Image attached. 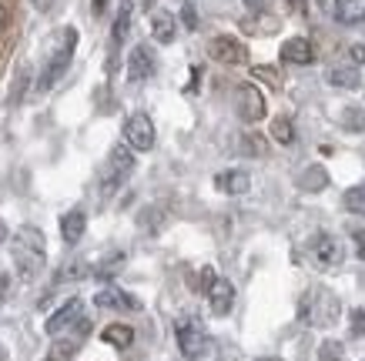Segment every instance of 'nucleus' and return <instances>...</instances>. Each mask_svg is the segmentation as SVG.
Here are the masks:
<instances>
[{"instance_id":"obj_13","label":"nucleus","mask_w":365,"mask_h":361,"mask_svg":"<svg viewBox=\"0 0 365 361\" xmlns=\"http://www.w3.org/2000/svg\"><path fill=\"white\" fill-rule=\"evenodd\" d=\"M205 295H208V305H211V311H215V315H228V311H232V305H235V285L228 281V278H215Z\"/></svg>"},{"instance_id":"obj_30","label":"nucleus","mask_w":365,"mask_h":361,"mask_svg":"<svg viewBox=\"0 0 365 361\" xmlns=\"http://www.w3.org/2000/svg\"><path fill=\"white\" fill-rule=\"evenodd\" d=\"M215 278H218V274L211 271V268H201V271L195 274V278H191V291H201V295H205V291L211 288V281H215Z\"/></svg>"},{"instance_id":"obj_19","label":"nucleus","mask_w":365,"mask_h":361,"mask_svg":"<svg viewBox=\"0 0 365 361\" xmlns=\"http://www.w3.org/2000/svg\"><path fill=\"white\" fill-rule=\"evenodd\" d=\"M84 231H88V214L84 211H67L64 218H61V238L67 244H78L84 238Z\"/></svg>"},{"instance_id":"obj_42","label":"nucleus","mask_w":365,"mask_h":361,"mask_svg":"<svg viewBox=\"0 0 365 361\" xmlns=\"http://www.w3.org/2000/svg\"><path fill=\"white\" fill-rule=\"evenodd\" d=\"M0 27H7V11L0 7Z\"/></svg>"},{"instance_id":"obj_22","label":"nucleus","mask_w":365,"mask_h":361,"mask_svg":"<svg viewBox=\"0 0 365 361\" xmlns=\"http://www.w3.org/2000/svg\"><path fill=\"white\" fill-rule=\"evenodd\" d=\"M101 338L108 341L111 348H131L134 345V328L131 325H108L101 331Z\"/></svg>"},{"instance_id":"obj_39","label":"nucleus","mask_w":365,"mask_h":361,"mask_svg":"<svg viewBox=\"0 0 365 361\" xmlns=\"http://www.w3.org/2000/svg\"><path fill=\"white\" fill-rule=\"evenodd\" d=\"M91 4H94V14H104V11H108V0H91Z\"/></svg>"},{"instance_id":"obj_27","label":"nucleus","mask_w":365,"mask_h":361,"mask_svg":"<svg viewBox=\"0 0 365 361\" xmlns=\"http://www.w3.org/2000/svg\"><path fill=\"white\" fill-rule=\"evenodd\" d=\"M272 137H275L278 144H295V127H292V120L288 117L272 120Z\"/></svg>"},{"instance_id":"obj_23","label":"nucleus","mask_w":365,"mask_h":361,"mask_svg":"<svg viewBox=\"0 0 365 361\" xmlns=\"http://www.w3.org/2000/svg\"><path fill=\"white\" fill-rule=\"evenodd\" d=\"M138 224H141L148 234H158V231H161V224H165V208H158V204L144 208L141 214H138Z\"/></svg>"},{"instance_id":"obj_11","label":"nucleus","mask_w":365,"mask_h":361,"mask_svg":"<svg viewBox=\"0 0 365 361\" xmlns=\"http://www.w3.org/2000/svg\"><path fill=\"white\" fill-rule=\"evenodd\" d=\"M88 331H91V321H88V318H81L78 325H74V335H67V338H57L54 348L47 351L44 361H74V355H78L81 341H84V335H88Z\"/></svg>"},{"instance_id":"obj_29","label":"nucleus","mask_w":365,"mask_h":361,"mask_svg":"<svg viewBox=\"0 0 365 361\" xmlns=\"http://www.w3.org/2000/svg\"><path fill=\"white\" fill-rule=\"evenodd\" d=\"M88 274V268L81 261H71V264H64L61 271H57V281H78V278H84Z\"/></svg>"},{"instance_id":"obj_7","label":"nucleus","mask_w":365,"mask_h":361,"mask_svg":"<svg viewBox=\"0 0 365 361\" xmlns=\"http://www.w3.org/2000/svg\"><path fill=\"white\" fill-rule=\"evenodd\" d=\"M124 144L138 154L155 147V124H151V117L144 110H138V114H131V117L124 120Z\"/></svg>"},{"instance_id":"obj_34","label":"nucleus","mask_w":365,"mask_h":361,"mask_svg":"<svg viewBox=\"0 0 365 361\" xmlns=\"http://www.w3.org/2000/svg\"><path fill=\"white\" fill-rule=\"evenodd\" d=\"M349 57H352V64H365V44H352L349 47Z\"/></svg>"},{"instance_id":"obj_43","label":"nucleus","mask_w":365,"mask_h":361,"mask_svg":"<svg viewBox=\"0 0 365 361\" xmlns=\"http://www.w3.org/2000/svg\"><path fill=\"white\" fill-rule=\"evenodd\" d=\"M0 361H7V348L4 345H0Z\"/></svg>"},{"instance_id":"obj_15","label":"nucleus","mask_w":365,"mask_h":361,"mask_svg":"<svg viewBox=\"0 0 365 361\" xmlns=\"http://www.w3.org/2000/svg\"><path fill=\"white\" fill-rule=\"evenodd\" d=\"M215 187H218L222 194H248L252 177H248V171H242V167H228L222 174H215Z\"/></svg>"},{"instance_id":"obj_35","label":"nucleus","mask_w":365,"mask_h":361,"mask_svg":"<svg viewBox=\"0 0 365 361\" xmlns=\"http://www.w3.org/2000/svg\"><path fill=\"white\" fill-rule=\"evenodd\" d=\"M181 17H185V27H191V31L198 27V17H195V7H191V4H185V11H181Z\"/></svg>"},{"instance_id":"obj_36","label":"nucleus","mask_w":365,"mask_h":361,"mask_svg":"<svg viewBox=\"0 0 365 361\" xmlns=\"http://www.w3.org/2000/svg\"><path fill=\"white\" fill-rule=\"evenodd\" d=\"M355 254H359V261H365V231H355Z\"/></svg>"},{"instance_id":"obj_3","label":"nucleus","mask_w":365,"mask_h":361,"mask_svg":"<svg viewBox=\"0 0 365 361\" xmlns=\"http://www.w3.org/2000/svg\"><path fill=\"white\" fill-rule=\"evenodd\" d=\"M175 335H178V348H181V355H185V361H205L211 351V338L208 331H205V325H201L198 318H178L175 325Z\"/></svg>"},{"instance_id":"obj_16","label":"nucleus","mask_w":365,"mask_h":361,"mask_svg":"<svg viewBox=\"0 0 365 361\" xmlns=\"http://www.w3.org/2000/svg\"><path fill=\"white\" fill-rule=\"evenodd\" d=\"M282 61H285V64L305 67L315 61V47H312L305 37H288L285 44H282Z\"/></svg>"},{"instance_id":"obj_1","label":"nucleus","mask_w":365,"mask_h":361,"mask_svg":"<svg viewBox=\"0 0 365 361\" xmlns=\"http://www.w3.org/2000/svg\"><path fill=\"white\" fill-rule=\"evenodd\" d=\"M11 254H14V268L21 274V281H34L37 274L44 271V261H47L44 231L34 228V224H24V228L14 234Z\"/></svg>"},{"instance_id":"obj_38","label":"nucleus","mask_w":365,"mask_h":361,"mask_svg":"<svg viewBox=\"0 0 365 361\" xmlns=\"http://www.w3.org/2000/svg\"><path fill=\"white\" fill-rule=\"evenodd\" d=\"M34 7H37V11H51V4H54V0H31Z\"/></svg>"},{"instance_id":"obj_5","label":"nucleus","mask_w":365,"mask_h":361,"mask_svg":"<svg viewBox=\"0 0 365 361\" xmlns=\"http://www.w3.org/2000/svg\"><path fill=\"white\" fill-rule=\"evenodd\" d=\"M305 258H309L312 268H319V271H332V268L342 264V244H339L332 234L319 231V234H312L309 244H305Z\"/></svg>"},{"instance_id":"obj_28","label":"nucleus","mask_w":365,"mask_h":361,"mask_svg":"<svg viewBox=\"0 0 365 361\" xmlns=\"http://www.w3.org/2000/svg\"><path fill=\"white\" fill-rule=\"evenodd\" d=\"M319 358H322V361H345V345H342V341H335V338L322 341Z\"/></svg>"},{"instance_id":"obj_18","label":"nucleus","mask_w":365,"mask_h":361,"mask_svg":"<svg viewBox=\"0 0 365 361\" xmlns=\"http://www.w3.org/2000/svg\"><path fill=\"white\" fill-rule=\"evenodd\" d=\"M295 184H299V191H305V194H319V191L329 187V171H325L322 164L302 167L299 177H295Z\"/></svg>"},{"instance_id":"obj_8","label":"nucleus","mask_w":365,"mask_h":361,"mask_svg":"<svg viewBox=\"0 0 365 361\" xmlns=\"http://www.w3.org/2000/svg\"><path fill=\"white\" fill-rule=\"evenodd\" d=\"M235 108H238V117L245 124H258L265 117V94L255 88V84H238L235 90Z\"/></svg>"},{"instance_id":"obj_24","label":"nucleus","mask_w":365,"mask_h":361,"mask_svg":"<svg viewBox=\"0 0 365 361\" xmlns=\"http://www.w3.org/2000/svg\"><path fill=\"white\" fill-rule=\"evenodd\" d=\"M339 124H342L349 134H365V108H345Z\"/></svg>"},{"instance_id":"obj_40","label":"nucleus","mask_w":365,"mask_h":361,"mask_svg":"<svg viewBox=\"0 0 365 361\" xmlns=\"http://www.w3.org/2000/svg\"><path fill=\"white\" fill-rule=\"evenodd\" d=\"M245 4H248V11H262L265 7V0H245Z\"/></svg>"},{"instance_id":"obj_41","label":"nucleus","mask_w":365,"mask_h":361,"mask_svg":"<svg viewBox=\"0 0 365 361\" xmlns=\"http://www.w3.org/2000/svg\"><path fill=\"white\" fill-rule=\"evenodd\" d=\"M4 241H7V221L0 218V244H4Z\"/></svg>"},{"instance_id":"obj_9","label":"nucleus","mask_w":365,"mask_h":361,"mask_svg":"<svg viewBox=\"0 0 365 361\" xmlns=\"http://www.w3.org/2000/svg\"><path fill=\"white\" fill-rule=\"evenodd\" d=\"M208 54H211V61H218V64L235 67V64H245V61H248V47H245L238 37L218 33V37H211Z\"/></svg>"},{"instance_id":"obj_21","label":"nucleus","mask_w":365,"mask_h":361,"mask_svg":"<svg viewBox=\"0 0 365 361\" xmlns=\"http://www.w3.org/2000/svg\"><path fill=\"white\" fill-rule=\"evenodd\" d=\"M329 84L342 90H359L362 88V70L359 67H332L329 70Z\"/></svg>"},{"instance_id":"obj_32","label":"nucleus","mask_w":365,"mask_h":361,"mask_svg":"<svg viewBox=\"0 0 365 361\" xmlns=\"http://www.w3.org/2000/svg\"><path fill=\"white\" fill-rule=\"evenodd\" d=\"M349 328H352V338H362V335H365V311H362V308H355V311H352Z\"/></svg>"},{"instance_id":"obj_10","label":"nucleus","mask_w":365,"mask_h":361,"mask_svg":"<svg viewBox=\"0 0 365 361\" xmlns=\"http://www.w3.org/2000/svg\"><path fill=\"white\" fill-rule=\"evenodd\" d=\"M81 311H84V301H81V298H71V301H64V305L57 308L54 315L47 318L44 331L51 335V338H57V335H64L67 328H74V325H78L81 318H84Z\"/></svg>"},{"instance_id":"obj_4","label":"nucleus","mask_w":365,"mask_h":361,"mask_svg":"<svg viewBox=\"0 0 365 361\" xmlns=\"http://www.w3.org/2000/svg\"><path fill=\"white\" fill-rule=\"evenodd\" d=\"M74 47H78V31H74V27H64L54 54H51V61H47V67H44V74L37 80V90H51L57 80L64 77V70L71 67V57H74Z\"/></svg>"},{"instance_id":"obj_31","label":"nucleus","mask_w":365,"mask_h":361,"mask_svg":"<svg viewBox=\"0 0 365 361\" xmlns=\"http://www.w3.org/2000/svg\"><path fill=\"white\" fill-rule=\"evenodd\" d=\"M118 268H124V251L111 254V258H108V261L101 264V268H94V274H98V278H108V274H114Z\"/></svg>"},{"instance_id":"obj_44","label":"nucleus","mask_w":365,"mask_h":361,"mask_svg":"<svg viewBox=\"0 0 365 361\" xmlns=\"http://www.w3.org/2000/svg\"><path fill=\"white\" fill-rule=\"evenodd\" d=\"M258 361H278V358H258Z\"/></svg>"},{"instance_id":"obj_25","label":"nucleus","mask_w":365,"mask_h":361,"mask_svg":"<svg viewBox=\"0 0 365 361\" xmlns=\"http://www.w3.org/2000/svg\"><path fill=\"white\" fill-rule=\"evenodd\" d=\"M238 147H242V154H248V157H265V151H268V144L262 134H242Z\"/></svg>"},{"instance_id":"obj_37","label":"nucleus","mask_w":365,"mask_h":361,"mask_svg":"<svg viewBox=\"0 0 365 361\" xmlns=\"http://www.w3.org/2000/svg\"><path fill=\"white\" fill-rule=\"evenodd\" d=\"M7 295H11V274L0 271V301H4Z\"/></svg>"},{"instance_id":"obj_17","label":"nucleus","mask_w":365,"mask_h":361,"mask_svg":"<svg viewBox=\"0 0 365 361\" xmlns=\"http://www.w3.org/2000/svg\"><path fill=\"white\" fill-rule=\"evenodd\" d=\"M329 11L335 14V21L345 23V27H355V23H365V0H332Z\"/></svg>"},{"instance_id":"obj_14","label":"nucleus","mask_w":365,"mask_h":361,"mask_svg":"<svg viewBox=\"0 0 365 361\" xmlns=\"http://www.w3.org/2000/svg\"><path fill=\"white\" fill-rule=\"evenodd\" d=\"M94 305L98 308H111V311H138L141 308V301L134 295H128V291H121V288H104V291H98L94 295Z\"/></svg>"},{"instance_id":"obj_6","label":"nucleus","mask_w":365,"mask_h":361,"mask_svg":"<svg viewBox=\"0 0 365 361\" xmlns=\"http://www.w3.org/2000/svg\"><path fill=\"white\" fill-rule=\"evenodd\" d=\"M131 171H134V151L131 147H128V144L111 147V154H108V167H104V194H114V191L131 177Z\"/></svg>"},{"instance_id":"obj_12","label":"nucleus","mask_w":365,"mask_h":361,"mask_svg":"<svg viewBox=\"0 0 365 361\" xmlns=\"http://www.w3.org/2000/svg\"><path fill=\"white\" fill-rule=\"evenodd\" d=\"M158 70V61H155V51L148 44H138L128 57V77L131 80H148V77H155Z\"/></svg>"},{"instance_id":"obj_33","label":"nucleus","mask_w":365,"mask_h":361,"mask_svg":"<svg viewBox=\"0 0 365 361\" xmlns=\"http://www.w3.org/2000/svg\"><path fill=\"white\" fill-rule=\"evenodd\" d=\"M255 77H262V80H268L272 88H282V77L272 70V67H255Z\"/></svg>"},{"instance_id":"obj_26","label":"nucleus","mask_w":365,"mask_h":361,"mask_svg":"<svg viewBox=\"0 0 365 361\" xmlns=\"http://www.w3.org/2000/svg\"><path fill=\"white\" fill-rule=\"evenodd\" d=\"M342 204H345V211H352V214H365V184L349 187L342 197Z\"/></svg>"},{"instance_id":"obj_2","label":"nucleus","mask_w":365,"mask_h":361,"mask_svg":"<svg viewBox=\"0 0 365 361\" xmlns=\"http://www.w3.org/2000/svg\"><path fill=\"white\" fill-rule=\"evenodd\" d=\"M339 311H342V305H339L335 291H329V288H312V291H305V295L299 298V318L305 325H312V328H329V325H335V321H339Z\"/></svg>"},{"instance_id":"obj_20","label":"nucleus","mask_w":365,"mask_h":361,"mask_svg":"<svg viewBox=\"0 0 365 361\" xmlns=\"http://www.w3.org/2000/svg\"><path fill=\"white\" fill-rule=\"evenodd\" d=\"M151 37H155L158 44H171V41L178 37V21H175V14L158 11L155 17H151Z\"/></svg>"}]
</instances>
